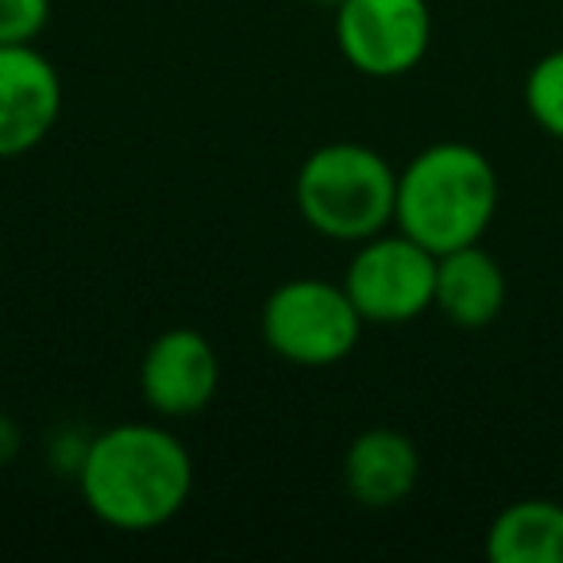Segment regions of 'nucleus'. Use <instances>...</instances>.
<instances>
[{"mask_svg":"<svg viewBox=\"0 0 563 563\" xmlns=\"http://www.w3.org/2000/svg\"><path fill=\"white\" fill-rule=\"evenodd\" d=\"M421 478V452L398 429H367L344 455V486L363 509H394L413 494Z\"/></svg>","mask_w":563,"mask_h":563,"instance_id":"obj_9","label":"nucleus"},{"mask_svg":"<svg viewBox=\"0 0 563 563\" xmlns=\"http://www.w3.org/2000/svg\"><path fill=\"white\" fill-rule=\"evenodd\" d=\"M263 344L294 367H332L355 352L363 332L360 309L347 298L344 282L290 278L266 298L258 317Z\"/></svg>","mask_w":563,"mask_h":563,"instance_id":"obj_4","label":"nucleus"},{"mask_svg":"<svg viewBox=\"0 0 563 563\" xmlns=\"http://www.w3.org/2000/svg\"><path fill=\"white\" fill-rule=\"evenodd\" d=\"M220 386V355L197 329H170L151 340L140 363V394L158 417H197Z\"/></svg>","mask_w":563,"mask_h":563,"instance_id":"obj_7","label":"nucleus"},{"mask_svg":"<svg viewBox=\"0 0 563 563\" xmlns=\"http://www.w3.org/2000/svg\"><path fill=\"white\" fill-rule=\"evenodd\" d=\"M486 555L494 563H563V506L548 498L506 506L486 529Z\"/></svg>","mask_w":563,"mask_h":563,"instance_id":"obj_11","label":"nucleus"},{"mask_svg":"<svg viewBox=\"0 0 563 563\" xmlns=\"http://www.w3.org/2000/svg\"><path fill=\"white\" fill-rule=\"evenodd\" d=\"M525 109L552 140H563V51L544 55L525 78Z\"/></svg>","mask_w":563,"mask_h":563,"instance_id":"obj_12","label":"nucleus"},{"mask_svg":"<svg viewBox=\"0 0 563 563\" xmlns=\"http://www.w3.org/2000/svg\"><path fill=\"white\" fill-rule=\"evenodd\" d=\"M332 12L340 55L363 78H401L429 55V0H340Z\"/></svg>","mask_w":563,"mask_h":563,"instance_id":"obj_6","label":"nucleus"},{"mask_svg":"<svg viewBox=\"0 0 563 563\" xmlns=\"http://www.w3.org/2000/svg\"><path fill=\"white\" fill-rule=\"evenodd\" d=\"M498 212V170L471 143H432L398 174V232L432 255L478 243Z\"/></svg>","mask_w":563,"mask_h":563,"instance_id":"obj_2","label":"nucleus"},{"mask_svg":"<svg viewBox=\"0 0 563 563\" xmlns=\"http://www.w3.org/2000/svg\"><path fill=\"white\" fill-rule=\"evenodd\" d=\"M294 201L313 232L363 243L394 224L398 170L367 143H324L301 163Z\"/></svg>","mask_w":563,"mask_h":563,"instance_id":"obj_3","label":"nucleus"},{"mask_svg":"<svg viewBox=\"0 0 563 563\" xmlns=\"http://www.w3.org/2000/svg\"><path fill=\"white\" fill-rule=\"evenodd\" d=\"M20 448H24V432H20V424L12 421L9 413H0V467H9V463L20 455Z\"/></svg>","mask_w":563,"mask_h":563,"instance_id":"obj_14","label":"nucleus"},{"mask_svg":"<svg viewBox=\"0 0 563 563\" xmlns=\"http://www.w3.org/2000/svg\"><path fill=\"white\" fill-rule=\"evenodd\" d=\"M51 24V0H0V47H27Z\"/></svg>","mask_w":563,"mask_h":563,"instance_id":"obj_13","label":"nucleus"},{"mask_svg":"<svg viewBox=\"0 0 563 563\" xmlns=\"http://www.w3.org/2000/svg\"><path fill=\"white\" fill-rule=\"evenodd\" d=\"M74 478L101 525L117 532H151L186 509L194 494V460L163 424L124 421L89 437Z\"/></svg>","mask_w":563,"mask_h":563,"instance_id":"obj_1","label":"nucleus"},{"mask_svg":"<svg viewBox=\"0 0 563 563\" xmlns=\"http://www.w3.org/2000/svg\"><path fill=\"white\" fill-rule=\"evenodd\" d=\"M317 4H329V9H336V4H340V0H317Z\"/></svg>","mask_w":563,"mask_h":563,"instance_id":"obj_15","label":"nucleus"},{"mask_svg":"<svg viewBox=\"0 0 563 563\" xmlns=\"http://www.w3.org/2000/svg\"><path fill=\"white\" fill-rule=\"evenodd\" d=\"M455 329H486L506 306V271L478 243L437 255V301Z\"/></svg>","mask_w":563,"mask_h":563,"instance_id":"obj_10","label":"nucleus"},{"mask_svg":"<svg viewBox=\"0 0 563 563\" xmlns=\"http://www.w3.org/2000/svg\"><path fill=\"white\" fill-rule=\"evenodd\" d=\"M63 117V78L35 43L0 47V158L35 151Z\"/></svg>","mask_w":563,"mask_h":563,"instance_id":"obj_8","label":"nucleus"},{"mask_svg":"<svg viewBox=\"0 0 563 563\" xmlns=\"http://www.w3.org/2000/svg\"><path fill=\"white\" fill-rule=\"evenodd\" d=\"M344 290L363 324H409L437 301V255L406 232H378L352 255Z\"/></svg>","mask_w":563,"mask_h":563,"instance_id":"obj_5","label":"nucleus"}]
</instances>
